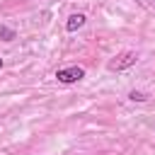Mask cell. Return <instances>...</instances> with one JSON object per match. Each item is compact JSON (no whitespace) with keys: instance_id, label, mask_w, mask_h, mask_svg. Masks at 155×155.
Segmentation results:
<instances>
[{"instance_id":"6da1fadb","label":"cell","mask_w":155,"mask_h":155,"mask_svg":"<svg viewBox=\"0 0 155 155\" xmlns=\"http://www.w3.org/2000/svg\"><path fill=\"white\" fill-rule=\"evenodd\" d=\"M136 61H138V53H136V51H124V53H119V56H114V58L109 61V70H111V73L126 70V68L136 65Z\"/></svg>"},{"instance_id":"7a4b0ae2","label":"cell","mask_w":155,"mask_h":155,"mask_svg":"<svg viewBox=\"0 0 155 155\" xmlns=\"http://www.w3.org/2000/svg\"><path fill=\"white\" fill-rule=\"evenodd\" d=\"M82 78H85V68H80V65H68V68L56 70V80L63 82V85H73V82H78Z\"/></svg>"},{"instance_id":"3957f363","label":"cell","mask_w":155,"mask_h":155,"mask_svg":"<svg viewBox=\"0 0 155 155\" xmlns=\"http://www.w3.org/2000/svg\"><path fill=\"white\" fill-rule=\"evenodd\" d=\"M82 24H85V15H82V12H78V15H70V17H68L65 29H68V31H75V29H80Z\"/></svg>"},{"instance_id":"277c9868","label":"cell","mask_w":155,"mask_h":155,"mask_svg":"<svg viewBox=\"0 0 155 155\" xmlns=\"http://www.w3.org/2000/svg\"><path fill=\"white\" fill-rule=\"evenodd\" d=\"M128 99H133V102H145V99H148V97H145V94H143V92H136V90H133V92H131V94H128Z\"/></svg>"},{"instance_id":"5b68a950","label":"cell","mask_w":155,"mask_h":155,"mask_svg":"<svg viewBox=\"0 0 155 155\" xmlns=\"http://www.w3.org/2000/svg\"><path fill=\"white\" fill-rule=\"evenodd\" d=\"M0 36H5V41H10V39H15V31L7 27H0Z\"/></svg>"},{"instance_id":"8992f818","label":"cell","mask_w":155,"mask_h":155,"mask_svg":"<svg viewBox=\"0 0 155 155\" xmlns=\"http://www.w3.org/2000/svg\"><path fill=\"white\" fill-rule=\"evenodd\" d=\"M0 68H2V58H0Z\"/></svg>"}]
</instances>
